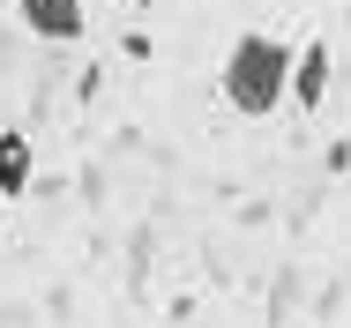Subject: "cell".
<instances>
[{"instance_id":"obj_2","label":"cell","mask_w":351,"mask_h":328,"mask_svg":"<svg viewBox=\"0 0 351 328\" xmlns=\"http://www.w3.org/2000/svg\"><path fill=\"white\" fill-rule=\"evenodd\" d=\"M15 30L38 38V45H82L90 8L82 0H15Z\"/></svg>"},{"instance_id":"obj_1","label":"cell","mask_w":351,"mask_h":328,"mask_svg":"<svg viewBox=\"0 0 351 328\" xmlns=\"http://www.w3.org/2000/svg\"><path fill=\"white\" fill-rule=\"evenodd\" d=\"M291 45L269 38V30H247V38H232V53H224V75H217V90H224V105L239 112V120H269L277 105H291Z\"/></svg>"},{"instance_id":"obj_3","label":"cell","mask_w":351,"mask_h":328,"mask_svg":"<svg viewBox=\"0 0 351 328\" xmlns=\"http://www.w3.org/2000/svg\"><path fill=\"white\" fill-rule=\"evenodd\" d=\"M329 97V45L314 38V45H299V60H291V105H322Z\"/></svg>"},{"instance_id":"obj_4","label":"cell","mask_w":351,"mask_h":328,"mask_svg":"<svg viewBox=\"0 0 351 328\" xmlns=\"http://www.w3.org/2000/svg\"><path fill=\"white\" fill-rule=\"evenodd\" d=\"M0 194L8 201L30 194V134H15V127L0 134Z\"/></svg>"},{"instance_id":"obj_5","label":"cell","mask_w":351,"mask_h":328,"mask_svg":"<svg viewBox=\"0 0 351 328\" xmlns=\"http://www.w3.org/2000/svg\"><path fill=\"white\" fill-rule=\"evenodd\" d=\"M15 38H23V30H0V75L15 67Z\"/></svg>"}]
</instances>
